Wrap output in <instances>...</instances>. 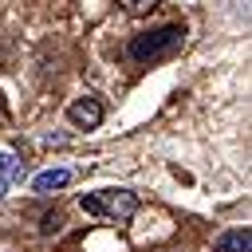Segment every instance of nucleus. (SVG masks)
Listing matches in <instances>:
<instances>
[{
	"instance_id": "obj_10",
	"label": "nucleus",
	"mask_w": 252,
	"mask_h": 252,
	"mask_svg": "<svg viewBox=\"0 0 252 252\" xmlns=\"http://www.w3.org/2000/svg\"><path fill=\"white\" fill-rule=\"evenodd\" d=\"M236 4H240V0H236Z\"/></svg>"
},
{
	"instance_id": "obj_7",
	"label": "nucleus",
	"mask_w": 252,
	"mask_h": 252,
	"mask_svg": "<svg viewBox=\"0 0 252 252\" xmlns=\"http://www.w3.org/2000/svg\"><path fill=\"white\" fill-rule=\"evenodd\" d=\"M39 228H43V232H55V228H59V213H47V217H43V224H39Z\"/></svg>"
},
{
	"instance_id": "obj_3",
	"label": "nucleus",
	"mask_w": 252,
	"mask_h": 252,
	"mask_svg": "<svg viewBox=\"0 0 252 252\" xmlns=\"http://www.w3.org/2000/svg\"><path fill=\"white\" fill-rule=\"evenodd\" d=\"M102 102L94 98V94H83V98H75L71 106H67V118H71V126H79V130H94L98 122H102Z\"/></svg>"
},
{
	"instance_id": "obj_5",
	"label": "nucleus",
	"mask_w": 252,
	"mask_h": 252,
	"mask_svg": "<svg viewBox=\"0 0 252 252\" xmlns=\"http://www.w3.org/2000/svg\"><path fill=\"white\" fill-rule=\"evenodd\" d=\"M217 252H252V232L244 228H228L224 236H217Z\"/></svg>"
},
{
	"instance_id": "obj_9",
	"label": "nucleus",
	"mask_w": 252,
	"mask_h": 252,
	"mask_svg": "<svg viewBox=\"0 0 252 252\" xmlns=\"http://www.w3.org/2000/svg\"><path fill=\"white\" fill-rule=\"evenodd\" d=\"M0 197H4V181H0Z\"/></svg>"
},
{
	"instance_id": "obj_8",
	"label": "nucleus",
	"mask_w": 252,
	"mask_h": 252,
	"mask_svg": "<svg viewBox=\"0 0 252 252\" xmlns=\"http://www.w3.org/2000/svg\"><path fill=\"white\" fill-rule=\"evenodd\" d=\"M8 169H16V158H12V154H4V150H0V173H8Z\"/></svg>"
},
{
	"instance_id": "obj_1",
	"label": "nucleus",
	"mask_w": 252,
	"mask_h": 252,
	"mask_svg": "<svg viewBox=\"0 0 252 252\" xmlns=\"http://www.w3.org/2000/svg\"><path fill=\"white\" fill-rule=\"evenodd\" d=\"M79 209L87 217H106V220L126 224L138 213V197L130 189H98V193H83L79 197Z\"/></svg>"
},
{
	"instance_id": "obj_4",
	"label": "nucleus",
	"mask_w": 252,
	"mask_h": 252,
	"mask_svg": "<svg viewBox=\"0 0 252 252\" xmlns=\"http://www.w3.org/2000/svg\"><path fill=\"white\" fill-rule=\"evenodd\" d=\"M71 177H75V169H43V173H35L32 189L35 193H55V189L71 185Z\"/></svg>"
},
{
	"instance_id": "obj_6",
	"label": "nucleus",
	"mask_w": 252,
	"mask_h": 252,
	"mask_svg": "<svg viewBox=\"0 0 252 252\" xmlns=\"http://www.w3.org/2000/svg\"><path fill=\"white\" fill-rule=\"evenodd\" d=\"M126 16H150L154 8H158V0H114Z\"/></svg>"
},
{
	"instance_id": "obj_2",
	"label": "nucleus",
	"mask_w": 252,
	"mask_h": 252,
	"mask_svg": "<svg viewBox=\"0 0 252 252\" xmlns=\"http://www.w3.org/2000/svg\"><path fill=\"white\" fill-rule=\"evenodd\" d=\"M181 39H185V28H181V24H165V28L142 32V35H134V39H130V59H138V63L161 59V55H169Z\"/></svg>"
}]
</instances>
